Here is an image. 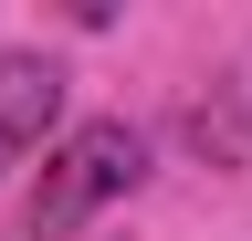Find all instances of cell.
Returning a JSON list of instances; mask_svg holds the SVG:
<instances>
[{
    "label": "cell",
    "instance_id": "obj_1",
    "mask_svg": "<svg viewBox=\"0 0 252 241\" xmlns=\"http://www.w3.org/2000/svg\"><path fill=\"white\" fill-rule=\"evenodd\" d=\"M147 178V136L126 126V115H94V126H74L42 158V189H32V210H21V231L32 241H74L105 199H126Z\"/></svg>",
    "mask_w": 252,
    "mask_h": 241
},
{
    "label": "cell",
    "instance_id": "obj_2",
    "mask_svg": "<svg viewBox=\"0 0 252 241\" xmlns=\"http://www.w3.org/2000/svg\"><path fill=\"white\" fill-rule=\"evenodd\" d=\"M63 126V63L53 53H0V168L32 158Z\"/></svg>",
    "mask_w": 252,
    "mask_h": 241
}]
</instances>
